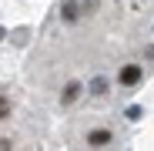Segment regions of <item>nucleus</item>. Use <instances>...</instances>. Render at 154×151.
<instances>
[{"instance_id":"obj_1","label":"nucleus","mask_w":154,"mask_h":151,"mask_svg":"<svg viewBox=\"0 0 154 151\" xmlns=\"http://www.w3.org/2000/svg\"><path fill=\"white\" fill-rule=\"evenodd\" d=\"M84 144L87 148H111L114 144V131L111 128H87L84 131Z\"/></svg>"}]
</instances>
